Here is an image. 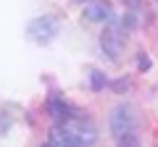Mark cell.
Masks as SVG:
<instances>
[{
	"label": "cell",
	"instance_id": "7",
	"mask_svg": "<svg viewBox=\"0 0 158 147\" xmlns=\"http://www.w3.org/2000/svg\"><path fill=\"white\" fill-rule=\"evenodd\" d=\"M48 142H50L53 147H79L77 142L61 129V126H53V129H50V139H48Z\"/></svg>",
	"mask_w": 158,
	"mask_h": 147
},
{
	"label": "cell",
	"instance_id": "11",
	"mask_svg": "<svg viewBox=\"0 0 158 147\" xmlns=\"http://www.w3.org/2000/svg\"><path fill=\"white\" fill-rule=\"evenodd\" d=\"M124 3H127L129 8H137V6H140V0H124Z\"/></svg>",
	"mask_w": 158,
	"mask_h": 147
},
{
	"label": "cell",
	"instance_id": "8",
	"mask_svg": "<svg viewBox=\"0 0 158 147\" xmlns=\"http://www.w3.org/2000/svg\"><path fill=\"white\" fill-rule=\"evenodd\" d=\"M118 147H140V139H137L135 134H127L118 139Z\"/></svg>",
	"mask_w": 158,
	"mask_h": 147
},
{
	"label": "cell",
	"instance_id": "12",
	"mask_svg": "<svg viewBox=\"0 0 158 147\" xmlns=\"http://www.w3.org/2000/svg\"><path fill=\"white\" fill-rule=\"evenodd\" d=\"M42 147H53V145H50V142H48V145H42Z\"/></svg>",
	"mask_w": 158,
	"mask_h": 147
},
{
	"label": "cell",
	"instance_id": "5",
	"mask_svg": "<svg viewBox=\"0 0 158 147\" xmlns=\"http://www.w3.org/2000/svg\"><path fill=\"white\" fill-rule=\"evenodd\" d=\"M121 45H124V34L118 32L116 26H108L106 32L100 34V47L111 61H118V53H121Z\"/></svg>",
	"mask_w": 158,
	"mask_h": 147
},
{
	"label": "cell",
	"instance_id": "10",
	"mask_svg": "<svg viewBox=\"0 0 158 147\" xmlns=\"http://www.w3.org/2000/svg\"><path fill=\"white\" fill-rule=\"evenodd\" d=\"M137 66H140V71H145V68H150V58H145L140 53V58H137Z\"/></svg>",
	"mask_w": 158,
	"mask_h": 147
},
{
	"label": "cell",
	"instance_id": "6",
	"mask_svg": "<svg viewBox=\"0 0 158 147\" xmlns=\"http://www.w3.org/2000/svg\"><path fill=\"white\" fill-rule=\"evenodd\" d=\"M48 110H50V116H53L56 121H61V124L69 118V116H71V108H69L66 102H63V97L56 95V92L48 97Z\"/></svg>",
	"mask_w": 158,
	"mask_h": 147
},
{
	"label": "cell",
	"instance_id": "13",
	"mask_svg": "<svg viewBox=\"0 0 158 147\" xmlns=\"http://www.w3.org/2000/svg\"><path fill=\"white\" fill-rule=\"evenodd\" d=\"M79 3H85V0H79Z\"/></svg>",
	"mask_w": 158,
	"mask_h": 147
},
{
	"label": "cell",
	"instance_id": "9",
	"mask_svg": "<svg viewBox=\"0 0 158 147\" xmlns=\"http://www.w3.org/2000/svg\"><path fill=\"white\" fill-rule=\"evenodd\" d=\"M90 79H92V89H103L106 79H103V74H100V71H90Z\"/></svg>",
	"mask_w": 158,
	"mask_h": 147
},
{
	"label": "cell",
	"instance_id": "4",
	"mask_svg": "<svg viewBox=\"0 0 158 147\" xmlns=\"http://www.w3.org/2000/svg\"><path fill=\"white\" fill-rule=\"evenodd\" d=\"M82 16H85V21L103 24V21H111V18H113V8H111L108 0H87Z\"/></svg>",
	"mask_w": 158,
	"mask_h": 147
},
{
	"label": "cell",
	"instance_id": "14",
	"mask_svg": "<svg viewBox=\"0 0 158 147\" xmlns=\"http://www.w3.org/2000/svg\"><path fill=\"white\" fill-rule=\"evenodd\" d=\"M156 3H158V0H156Z\"/></svg>",
	"mask_w": 158,
	"mask_h": 147
},
{
	"label": "cell",
	"instance_id": "2",
	"mask_svg": "<svg viewBox=\"0 0 158 147\" xmlns=\"http://www.w3.org/2000/svg\"><path fill=\"white\" fill-rule=\"evenodd\" d=\"M61 129L66 131V134L71 137L79 147H92V145L98 142V129H95V124H92L90 118H85V116L71 113V116L61 124Z\"/></svg>",
	"mask_w": 158,
	"mask_h": 147
},
{
	"label": "cell",
	"instance_id": "1",
	"mask_svg": "<svg viewBox=\"0 0 158 147\" xmlns=\"http://www.w3.org/2000/svg\"><path fill=\"white\" fill-rule=\"evenodd\" d=\"M58 32H61V18L53 16V13L37 16L27 24V40L34 45H50L58 37Z\"/></svg>",
	"mask_w": 158,
	"mask_h": 147
},
{
	"label": "cell",
	"instance_id": "3",
	"mask_svg": "<svg viewBox=\"0 0 158 147\" xmlns=\"http://www.w3.org/2000/svg\"><path fill=\"white\" fill-rule=\"evenodd\" d=\"M108 126H111V134L116 137V139H121V137H127V134H135V129H137V110L132 105H127V102H118V105L111 110Z\"/></svg>",
	"mask_w": 158,
	"mask_h": 147
}]
</instances>
